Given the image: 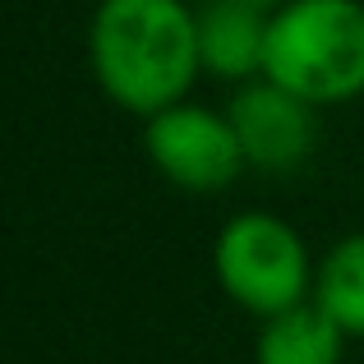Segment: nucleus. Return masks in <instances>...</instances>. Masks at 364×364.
<instances>
[{
    "instance_id": "obj_1",
    "label": "nucleus",
    "mask_w": 364,
    "mask_h": 364,
    "mask_svg": "<svg viewBox=\"0 0 364 364\" xmlns=\"http://www.w3.org/2000/svg\"><path fill=\"white\" fill-rule=\"evenodd\" d=\"M97 88L129 116H157L189 97L198 65V14L185 0H97L88 28Z\"/></svg>"
},
{
    "instance_id": "obj_2",
    "label": "nucleus",
    "mask_w": 364,
    "mask_h": 364,
    "mask_svg": "<svg viewBox=\"0 0 364 364\" xmlns=\"http://www.w3.org/2000/svg\"><path fill=\"white\" fill-rule=\"evenodd\" d=\"M263 74L314 107L364 92V0H291L267 23Z\"/></svg>"
},
{
    "instance_id": "obj_3",
    "label": "nucleus",
    "mask_w": 364,
    "mask_h": 364,
    "mask_svg": "<svg viewBox=\"0 0 364 364\" xmlns=\"http://www.w3.org/2000/svg\"><path fill=\"white\" fill-rule=\"evenodd\" d=\"M314 258L300 231L272 213H240L217 231L213 272L217 286L254 318L304 304L314 295Z\"/></svg>"
},
{
    "instance_id": "obj_4",
    "label": "nucleus",
    "mask_w": 364,
    "mask_h": 364,
    "mask_svg": "<svg viewBox=\"0 0 364 364\" xmlns=\"http://www.w3.org/2000/svg\"><path fill=\"white\" fill-rule=\"evenodd\" d=\"M143 152L185 194H217L249 166L231 116L189 97L143 120Z\"/></svg>"
},
{
    "instance_id": "obj_5",
    "label": "nucleus",
    "mask_w": 364,
    "mask_h": 364,
    "mask_svg": "<svg viewBox=\"0 0 364 364\" xmlns=\"http://www.w3.org/2000/svg\"><path fill=\"white\" fill-rule=\"evenodd\" d=\"M226 116L235 124V139L245 148V161L267 176L300 171L318 148V107L295 97L291 88L263 79H249L231 92Z\"/></svg>"
},
{
    "instance_id": "obj_6",
    "label": "nucleus",
    "mask_w": 364,
    "mask_h": 364,
    "mask_svg": "<svg viewBox=\"0 0 364 364\" xmlns=\"http://www.w3.org/2000/svg\"><path fill=\"white\" fill-rule=\"evenodd\" d=\"M194 14H198V65H203V74L226 79L235 88L249 79H263L272 14H258L240 0H203Z\"/></svg>"
},
{
    "instance_id": "obj_7",
    "label": "nucleus",
    "mask_w": 364,
    "mask_h": 364,
    "mask_svg": "<svg viewBox=\"0 0 364 364\" xmlns=\"http://www.w3.org/2000/svg\"><path fill=\"white\" fill-rule=\"evenodd\" d=\"M341 350H346V332L314 300L263 318L254 341L258 364H341Z\"/></svg>"
},
{
    "instance_id": "obj_8",
    "label": "nucleus",
    "mask_w": 364,
    "mask_h": 364,
    "mask_svg": "<svg viewBox=\"0 0 364 364\" xmlns=\"http://www.w3.org/2000/svg\"><path fill=\"white\" fill-rule=\"evenodd\" d=\"M314 304L346 337H364V231L346 235L314 267Z\"/></svg>"
},
{
    "instance_id": "obj_9",
    "label": "nucleus",
    "mask_w": 364,
    "mask_h": 364,
    "mask_svg": "<svg viewBox=\"0 0 364 364\" xmlns=\"http://www.w3.org/2000/svg\"><path fill=\"white\" fill-rule=\"evenodd\" d=\"M240 5L258 9V14H277V9H286V5H291V0H240Z\"/></svg>"
}]
</instances>
